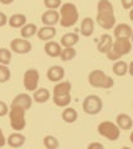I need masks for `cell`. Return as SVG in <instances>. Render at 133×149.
Wrapping results in <instances>:
<instances>
[{"mask_svg":"<svg viewBox=\"0 0 133 149\" xmlns=\"http://www.w3.org/2000/svg\"><path fill=\"white\" fill-rule=\"evenodd\" d=\"M10 70L6 67V65H1L0 63V83H5L10 80Z\"/></svg>","mask_w":133,"mask_h":149,"instance_id":"30","label":"cell"},{"mask_svg":"<svg viewBox=\"0 0 133 149\" xmlns=\"http://www.w3.org/2000/svg\"><path fill=\"white\" fill-rule=\"evenodd\" d=\"M77 42H79V35L76 32L65 34L60 40V45L63 46V47H73Z\"/></svg>","mask_w":133,"mask_h":149,"instance_id":"17","label":"cell"},{"mask_svg":"<svg viewBox=\"0 0 133 149\" xmlns=\"http://www.w3.org/2000/svg\"><path fill=\"white\" fill-rule=\"evenodd\" d=\"M25 113L26 111L21 107L17 106H11L10 111H9V117H10V125L13 129L20 132L25 128L26 120H25Z\"/></svg>","mask_w":133,"mask_h":149,"instance_id":"5","label":"cell"},{"mask_svg":"<svg viewBox=\"0 0 133 149\" xmlns=\"http://www.w3.org/2000/svg\"><path fill=\"white\" fill-rule=\"evenodd\" d=\"M31 104H33V98H31L27 93H20V95H17L11 102V106L21 107V108H24L25 111L29 109Z\"/></svg>","mask_w":133,"mask_h":149,"instance_id":"10","label":"cell"},{"mask_svg":"<svg viewBox=\"0 0 133 149\" xmlns=\"http://www.w3.org/2000/svg\"><path fill=\"white\" fill-rule=\"evenodd\" d=\"M61 45L55 41H47L45 44V52H46L50 57H58L61 54Z\"/></svg>","mask_w":133,"mask_h":149,"instance_id":"18","label":"cell"},{"mask_svg":"<svg viewBox=\"0 0 133 149\" xmlns=\"http://www.w3.org/2000/svg\"><path fill=\"white\" fill-rule=\"evenodd\" d=\"M60 25L62 27H71L79 20V10L75 4L72 3H65L60 6Z\"/></svg>","mask_w":133,"mask_h":149,"instance_id":"2","label":"cell"},{"mask_svg":"<svg viewBox=\"0 0 133 149\" xmlns=\"http://www.w3.org/2000/svg\"><path fill=\"white\" fill-rule=\"evenodd\" d=\"M6 143V139L4 137V133H3V129L0 128V147H4Z\"/></svg>","mask_w":133,"mask_h":149,"instance_id":"37","label":"cell"},{"mask_svg":"<svg viewBox=\"0 0 133 149\" xmlns=\"http://www.w3.org/2000/svg\"><path fill=\"white\" fill-rule=\"evenodd\" d=\"M116 124L117 127L120 129H123V130H130L133 125V122H132V118L131 116H128L126 113H121L117 116L116 118Z\"/></svg>","mask_w":133,"mask_h":149,"instance_id":"15","label":"cell"},{"mask_svg":"<svg viewBox=\"0 0 133 149\" xmlns=\"http://www.w3.org/2000/svg\"><path fill=\"white\" fill-rule=\"evenodd\" d=\"M10 49L14 51L15 54H19V55H22V54H27L30 52L33 46H31V42L29 40L24 39H14L11 42H10Z\"/></svg>","mask_w":133,"mask_h":149,"instance_id":"9","label":"cell"},{"mask_svg":"<svg viewBox=\"0 0 133 149\" xmlns=\"http://www.w3.org/2000/svg\"><path fill=\"white\" fill-rule=\"evenodd\" d=\"M8 24L11 27H21L26 24V16L22 14H14L13 16L8 19Z\"/></svg>","mask_w":133,"mask_h":149,"instance_id":"21","label":"cell"},{"mask_svg":"<svg viewBox=\"0 0 133 149\" xmlns=\"http://www.w3.org/2000/svg\"><path fill=\"white\" fill-rule=\"evenodd\" d=\"M98 25L106 30L113 29L116 24V16H114L113 5L109 0H100L97 4V16H96Z\"/></svg>","mask_w":133,"mask_h":149,"instance_id":"1","label":"cell"},{"mask_svg":"<svg viewBox=\"0 0 133 149\" xmlns=\"http://www.w3.org/2000/svg\"><path fill=\"white\" fill-rule=\"evenodd\" d=\"M9 112V108L6 103H4V102L0 101V117H3V116H6Z\"/></svg>","mask_w":133,"mask_h":149,"instance_id":"33","label":"cell"},{"mask_svg":"<svg viewBox=\"0 0 133 149\" xmlns=\"http://www.w3.org/2000/svg\"><path fill=\"white\" fill-rule=\"evenodd\" d=\"M88 83L96 88H111L114 81L101 70H93L88 74Z\"/></svg>","mask_w":133,"mask_h":149,"instance_id":"4","label":"cell"},{"mask_svg":"<svg viewBox=\"0 0 133 149\" xmlns=\"http://www.w3.org/2000/svg\"><path fill=\"white\" fill-rule=\"evenodd\" d=\"M102 100L98 96L96 95H90L87 96L84 100V103H82V108L86 112L87 114H98L101 109H102Z\"/></svg>","mask_w":133,"mask_h":149,"instance_id":"7","label":"cell"},{"mask_svg":"<svg viewBox=\"0 0 133 149\" xmlns=\"http://www.w3.org/2000/svg\"><path fill=\"white\" fill-rule=\"evenodd\" d=\"M112 42H113L112 36H111V35H108V34H103L102 36L100 37V40H98L97 50L100 51L101 54H106L107 51L111 49Z\"/></svg>","mask_w":133,"mask_h":149,"instance_id":"14","label":"cell"},{"mask_svg":"<svg viewBox=\"0 0 133 149\" xmlns=\"http://www.w3.org/2000/svg\"><path fill=\"white\" fill-rule=\"evenodd\" d=\"M65 77V70L61 66H51L47 70V78L51 82H60Z\"/></svg>","mask_w":133,"mask_h":149,"instance_id":"13","label":"cell"},{"mask_svg":"<svg viewBox=\"0 0 133 149\" xmlns=\"http://www.w3.org/2000/svg\"><path fill=\"white\" fill-rule=\"evenodd\" d=\"M50 100V91L46 88H36L34 92V101L38 103H45Z\"/></svg>","mask_w":133,"mask_h":149,"instance_id":"22","label":"cell"},{"mask_svg":"<svg viewBox=\"0 0 133 149\" xmlns=\"http://www.w3.org/2000/svg\"><path fill=\"white\" fill-rule=\"evenodd\" d=\"M75 56H76V50L73 47H63V50H61V54L58 57H60L62 61H70Z\"/></svg>","mask_w":133,"mask_h":149,"instance_id":"27","label":"cell"},{"mask_svg":"<svg viewBox=\"0 0 133 149\" xmlns=\"http://www.w3.org/2000/svg\"><path fill=\"white\" fill-rule=\"evenodd\" d=\"M11 62V52L8 49H0V63L9 65Z\"/></svg>","mask_w":133,"mask_h":149,"instance_id":"31","label":"cell"},{"mask_svg":"<svg viewBox=\"0 0 133 149\" xmlns=\"http://www.w3.org/2000/svg\"><path fill=\"white\" fill-rule=\"evenodd\" d=\"M44 146L46 147L47 149H56L58 148V141L54 136H46L44 138Z\"/></svg>","mask_w":133,"mask_h":149,"instance_id":"29","label":"cell"},{"mask_svg":"<svg viewBox=\"0 0 133 149\" xmlns=\"http://www.w3.org/2000/svg\"><path fill=\"white\" fill-rule=\"evenodd\" d=\"M44 4L49 10H56L62 5V0H44Z\"/></svg>","mask_w":133,"mask_h":149,"instance_id":"32","label":"cell"},{"mask_svg":"<svg viewBox=\"0 0 133 149\" xmlns=\"http://www.w3.org/2000/svg\"><path fill=\"white\" fill-rule=\"evenodd\" d=\"M6 22H8V17L4 13L0 11V27L4 26V25H6Z\"/></svg>","mask_w":133,"mask_h":149,"instance_id":"35","label":"cell"},{"mask_svg":"<svg viewBox=\"0 0 133 149\" xmlns=\"http://www.w3.org/2000/svg\"><path fill=\"white\" fill-rule=\"evenodd\" d=\"M60 20V14L56 10H47L42 14L41 16V21L46 26H55Z\"/></svg>","mask_w":133,"mask_h":149,"instance_id":"11","label":"cell"},{"mask_svg":"<svg viewBox=\"0 0 133 149\" xmlns=\"http://www.w3.org/2000/svg\"><path fill=\"white\" fill-rule=\"evenodd\" d=\"M62 119L65 120L66 123H73L77 119V112H76V109L70 108V107L66 108V109H63V112H62Z\"/></svg>","mask_w":133,"mask_h":149,"instance_id":"26","label":"cell"},{"mask_svg":"<svg viewBox=\"0 0 133 149\" xmlns=\"http://www.w3.org/2000/svg\"><path fill=\"white\" fill-rule=\"evenodd\" d=\"M55 104L58 107H66L71 102V95H63V96H54Z\"/></svg>","mask_w":133,"mask_h":149,"instance_id":"28","label":"cell"},{"mask_svg":"<svg viewBox=\"0 0 133 149\" xmlns=\"http://www.w3.org/2000/svg\"><path fill=\"white\" fill-rule=\"evenodd\" d=\"M93 30H95V22H93V19L92 17H85L81 22V34L88 37L93 34Z\"/></svg>","mask_w":133,"mask_h":149,"instance_id":"16","label":"cell"},{"mask_svg":"<svg viewBox=\"0 0 133 149\" xmlns=\"http://www.w3.org/2000/svg\"><path fill=\"white\" fill-rule=\"evenodd\" d=\"M122 6L126 9V10H130V9L133 6V0H121Z\"/></svg>","mask_w":133,"mask_h":149,"instance_id":"34","label":"cell"},{"mask_svg":"<svg viewBox=\"0 0 133 149\" xmlns=\"http://www.w3.org/2000/svg\"><path fill=\"white\" fill-rule=\"evenodd\" d=\"M36 32H38V26L35 24H25L24 26H21L20 35L24 37V39H29V37L34 36Z\"/></svg>","mask_w":133,"mask_h":149,"instance_id":"24","label":"cell"},{"mask_svg":"<svg viewBox=\"0 0 133 149\" xmlns=\"http://www.w3.org/2000/svg\"><path fill=\"white\" fill-rule=\"evenodd\" d=\"M128 70L130 68H128V63L126 61H117L112 67L113 73L117 74V76H125L128 72Z\"/></svg>","mask_w":133,"mask_h":149,"instance_id":"25","label":"cell"},{"mask_svg":"<svg viewBox=\"0 0 133 149\" xmlns=\"http://www.w3.org/2000/svg\"><path fill=\"white\" fill-rule=\"evenodd\" d=\"M14 0H0V3L4 4V5H9V4H11Z\"/></svg>","mask_w":133,"mask_h":149,"instance_id":"38","label":"cell"},{"mask_svg":"<svg viewBox=\"0 0 133 149\" xmlns=\"http://www.w3.org/2000/svg\"><path fill=\"white\" fill-rule=\"evenodd\" d=\"M36 34H38L40 40L47 41V40H51L56 35V29L54 26H42L41 29H38Z\"/></svg>","mask_w":133,"mask_h":149,"instance_id":"19","label":"cell"},{"mask_svg":"<svg viewBox=\"0 0 133 149\" xmlns=\"http://www.w3.org/2000/svg\"><path fill=\"white\" fill-rule=\"evenodd\" d=\"M39 80H40V76H39L38 70H35V68L26 70L25 73H24L25 90H27L29 92H34L39 86Z\"/></svg>","mask_w":133,"mask_h":149,"instance_id":"8","label":"cell"},{"mask_svg":"<svg viewBox=\"0 0 133 149\" xmlns=\"http://www.w3.org/2000/svg\"><path fill=\"white\" fill-rule=\"evenodd\" d=\"M131 50H132L131 39H116V41L112 42L111 49L107 51L106 55L109 60L116 61V60H120L123 55L130 54Z\"/></svg>","mask_w":133,"mask_h":149,"instance_id":"3","label":"cell"},{"mask_svg":"<svg viewBox=\"0 0 133 149\" xmlns=\"http://www.w3.org/2000/svg\"><path fill=\"white\" fill-rule=\"evenodd\" d=\"M98 133L100 136H102L104 138H107L108 141H117L120 138V134H121V129L117 127L116 123L113 122H109V120H104V122H101L98 124Z\"/></svg>","mask_w":133,"mask_h":149,"instance_id":"6","label":"cell"},{"mask_svg":"<svg viewBox=\"0 0 133 149\" xmlns=\"http://www.w3.org/2000/svg\"><path fill=\"white\" fill-rule=\"evenodd\" d=\"M71 93V83L68 81H62L57 83L54 88V96H63Z\"/></svg>","mask_w":133,"mask_h":149,"instance_id":"20","label":"cell"},{"mask_svg":"<svg viewBox=\"0 0 133 149\" xmlns=\"http://www.w3.org/2000/svg\"><path fill=\"white\" fill-rule=\"evenodd\" d=\"M95 148H100V149H103V144L102 143H91L88 144V149H95Z\"/></svg>","mask_w":133,"mask_h":149,"instance_id":"36","label":"cell"},{"mask_svg":"<svg viewBox=\"0 0 133 149\" xmlns=\"http://www.w3.org/2000/svg\"><path fill=\"white\" fill-rule=\"evenodd\" d=\"M25 143V136L20 133H13L8 138V144L13 148H19Z\"/></svg>","mask_w":133,"mask_h":149,"instance_id":"23","label":"cell"},{"mask_svg":"<svg viewBox=\"0 0 133 149\" xmlns=\"http://www.w3.org/2000/svg\"><path fill=\"white\" fill-rule=\"evenodd\" d=\"M113 34L116 39H131L132 27L128 24H120L113 29Z\"/></svg>","mask_w":133,"mask_h":149,"instance_id":"12","label":"cell"}]
</instances>
